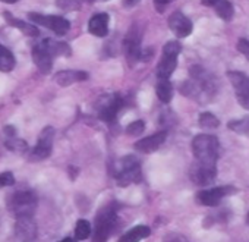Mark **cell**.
<instances>
[{"instance_id":"cell-12","label":"cell","mask_w":249,"mask_h":242,"mask_svg":"<svg viewBox=\"0 0 249 242\" xmlns=\"http://www.w3.org/2000/svg\"><path fill=\"white\" fill-rule=\"evenodd\" d=\"M53 140H54V130L52 127H47L40 134L37 146L33 149L30 159L31 160H44L52 154L53 150Z\"/></svg>"},{"instance_id":"cell-39","label":"cell","mask_w":249,"mask_h":242,"mask_svg":"<svg viewBox=\"0 0 249 242\" xmlns=\"http://www.w3.org/2000/svg\"><path fill=\"white\" fill-rule=\"evenodd\" d=\"M60 242H76L75 239H72V238H65L63 241H60Z\"/></svg>"},{"instance_id":"cell-3","label":"cell","mask_w":249,"mask_h":242,"mask_svg":"<svg viewBox=\"0 0 249 242\" xmlns=\"http://www.w3.org/2000/svg\"><path fill=\"white\" fill-rule=\"evenodd\" d=\"M119 224V217L114 204H107L95 216L94 224V238L92 242H107L111 233L116 230Z\"/></svg>"},{"instance_id":"cell-32","label":"cell","mask_w":249,"mask_h":242,"mask_svg":"<svg viewBox=\"0 0 249 242\" xmlns=\"http://www.w3.org/2000/svg\"><path fill=\"white\" fill-rule=\"evenodd\" d=\"M237 50L249 60V40L240 38V40L237 41Z\"/></svg>"},{"instance_id":"cell-25","label":"cell","mask_w":249,"mask_h":242,"mask_svg":"<svg viewBox=\"0 0 249 242\" xmlns=\"http://www.w3.org/2000/svg\"><path fill=\"white\" fill-rule=\"evenodd\" d=\"M198 124L201 128H205V130H214L220 125V120L213 114V113H201L199 114V119H198Z\"/></svg>"},{"instance_id":"cell-38","label":"cell","mask_w":249,"mask_h":242,"mask_svg":"<svg viewBox=\"0 0 249 242\" xmlns=\"http://www.w3.org/2000/svg\"><path fill=\"white\" fill-rule=\"evenodd\" d=\"M0 2H3V3H9V5H14V3H17L18 0H0Z\"/></svg>"},{"instance_id":"cell-29","label":"cell","mask_w":249,"mask_h":242,"mask_svg":"<svg viewBox=\"0 0 249 242\" xmlns=\"http://www.w3.org/2000/svg\"><path fill=\"white\" fill-rule=\"evenodd\" d=\"M56 5L62 11L72 12V11H78L81 8V0H57Z\"/></svg>"},{"instance_id":"cell-2","label":"cell","mask_w":249,"mask_h":242,"mask_svg":"<svg viewBox=\"0 0 249 242\" xmlns=\"http://www.w3.org/2000/svg\"><path fill=\"white\" fill-rule=\"evenodd\" d=\"M8 210L11 214H14L17 219L22 217H34V213L38 205V198L34 191L30 189H21L14 192L8 198Z\"/></svg>"},{"instance_id":"cell-17","label":"cell","mask_w":249,"mask_h":242,"mask_svg":"<svg viewBox=\"0 0 249 242\" xmlns=\"http://www.w3.org/2000/svg\"><path fill=\"white\" fill-rule=\"evenodd\" d=\"M166 138H167V131H160L154 135H150L147 138L137 141L134 147L138 153L150 154V153H154L156 150H159L161 147V144L166 141Z\"/></svg>"},{"instance_id":"cell-22","label":"cell","mask_w":249,"mask_h":242,"mask_svg":"<svg viewBox=\"0 0 249 242\" xmlns=\"http://www.w3.org/2000/svg\"><path fill=\"white\" fill-rule=\"evenodd\" d=\"M17 65L15 56L3 44H0V72H11Z\"/></svg>"},{"instance_id":"cell-37","label":"cell","mask_w":249,"mask_h":242,"mask_svg":"<svg viewBox=\"0 0 249 242\" xmlns=\"http://www.w3.org/2000/svg\"><path fill=\"white\" fill-rule=\"evenodd\" d=\"M172 2H173V0H154V3L159 5V6H166V5H169Z\"/></svg>"},{"instance_id":"cell-10","label":"cell","mask_w":249,"mask_h":242,"mask_svg":"<svg viewBox=\"0 0 249 242\" xmlns=\"http://www.w3.org/2000/svg\"><path fill=\"white\" fill-rule=\"evenodd\" d=\"M189 75H191V79L211 98L215 93H217V88H218V82L217 79L208 72L205 71L202 66L199 65H195L189 69Z\"/></svg>"},{"instance_id":"cell-6","label":"cell","mask_w":249,"mask_h":242,"mask_svg":"<svg viewBox=\"0 0 249 242\" xmlns=\"http://www.w3.org/2000/svg\"><path fill=\"white\" fill-rule=\"evenodd\" d=\"M182 52V46L178 41H169L163 47L161 59L157 65V78L169 79L178 66V56Z\"/></svg>"},{"instance_id":"cell-21","label":"cell","mask_w":249,"mask_h":242,"mask_svg":"<svg viewBox=\"0 0 249 242\" xmlns=\"http://www.w3.org/2000/svg\"><path fill=\"white\" fill-rule=\"evenodd\" d=\"M5 18H6V21H8L12 27L21 30V31L24 33V36H27V37H38V36H40V30H38L34 24H27V22H24V21H21V19H17V18H14L9 12H5Z\"/></svg>"},{"instance_id":"cell-8","label":"cell","mask_w":249,"mask_h":242,"mask_svg":"<svg viewBox=\"0 0 249 242\" xmlns=\"http://www.w3.org/2000/svg\"><path fill=\"white\" fill-rule=\"evenodd\" d=\"M28 18L33 24L41 25V27L53 31L57 36H65L71 28V22L66 18L57 17V15H41L37 12H30Z\"/></svg>"},{"instance_id":"cell-26","label":"cell","mask_w":249,"mask_h":242,"mask_svg":"<svg viewBox=\"0 0 249 242\" xmlns=\"http://www.w3.org/2000/svg\"><path fill=\"white\" fill-rule=\"evenodd\" d=\"M6 149H9L11 151H15V153H25L28 150V146L24 140H19L17 138L15 135L12 137H8L6 143H5Z\"/></svg>"},{"instance_id":"cell-24","label":"cell","mask_w":249,"mask_h":242,"mask_svg":"<svg viewBox=\"0 0 249 242\" xmlns=\"http://www.w3.org/2000/svg\"><path fill=\"white\" fill-rule=\"evenodd\" d=\"M215 12L217 15L223 19V21H231L233 15H234V9H233V5L229 2V0H218L215 3Z\"/></svg>"},{"instance_id":"cell-33","label":"cell","mask_w":249,"mask_h":242,"mask_svg":"<svg viewBox=\"0 0 249 242\" xmlns=\"http://www.w3.org/2000/svg\"><path fill=\"white\" fill-rule=\"evenodd\" d=\"M163 242H189V241L180 233H169L164 236Z\"/></svg>"},{"instance_id":"cell-23","label":"cell","mask_w":249,"mask_h":242,"mask_svg":"<svg viewBox=\"0 0 249 242\" xmlns=\"http://www.w3.org/2000/svg\"><path fill=\"white\" fill-rule=\"evenodd\" d=\"M156 91H157V97L161 103H169L173 97V85L169 79H159Z\"/></svg>"},{"instance_id":"cell-15","label":"cell","mask_w":249,"mask_h":242,"mask_svg":"<svg viewBox=\"0 0 249 242\" xmlns=\"http://www.w3.org/2000/svg\"><path fill=\"white\" fill-rule=\"evenodd\" d=\"M15 235L21 242H34L37 239V223L34 217L17 219Z\"/></svg>"},{"instance_id":"cell-40","label":"cell","mask_w":249,"mask_h":242,"mask_svg":"<svg viewBox=\"0 0 249 242\" xmlns=\"http://www.w3.org/2000/svg\"><path fill=\"white\" fill-rule=\"evenodd\" d=\"M246 222L249 223V213H248V216H246Z\"/></svg>"},{"instance_id":"cell-28","label":"cell","mask_w":249,"mask_h":242,"mask_svg":"<svg viewBox=\"0 0 249 242\" xmlns=\"http://www.w3.org/2000/svg\"><path fill=\"white\" fill-rule=\"evenodd\" d=\"M229 128L234 132L249 135V117H245L242 120H231V122H229Z\"/></svg>"},{"instance_id":"cell-9","label":"cell","mask_w":249,"mask_h":242,"mask_svg":"<svg viewBox=\"0 0 249 242\" xmlns=\"http://www.w3.org/2000/svg\"><path fill=\"white\" fill-rule=\"evenodd\" d=\"M141 31L137 25H134L126 38L123 41V50H124V56H126L128 65L129 66H135L140 60H141V55H142V47H141Z\"/></svg>"},{"instance_id":"cell-36","label":"cell","mask_w":249,"mask_h":242,"mask_svg":"<svg viewBox=\"0 0 249 242\" xmlns=\"http://www.w3.org/2000/svg\"><path fill=\"white\" fill-rule=\"evenodd\" d=\"M217 2H218V0H201V3L204 6H215Z\"/></svg>"},{"instance_id":"cell-20","label":"cell","mask_w":249,"mask_h":242,"mask_svg":"<svg viewBox=\"0 0 249 242\" xmlns=\"http://www.w3.org/2000/svg\"><path fill=\"white\" fill-rule=\"evenodd\" d=\"M151 235V229L145 224H140L128 230L126 233H123L117 242H140Z\"/></svg>"},{"instance_id":"cell-19","label":"cell","mask_w":249,"mask_h":242,"mask_svg":"<svg viewBox=\"0 0 249 242\" xmlns=\"http://www.w3.org/2000/svg\"><path fill=\"white\" fill-rule=\"evenodd\" d=\"M88 79V74L84 71H60L54 75V81L60 87H68L75 82H81Z\"/></svg>"},{"instance_id":"cell-11","label":"cell","mask_w":249,"mask_h":242,"mask_svg":"<svg viewBox=\"0 0 249 242\" xmlns=\"http://www.w3.org/2000/svg\"><path fill=\"white\" fill-rule=\"evenodd\" d=\"M227 76L234 88L236 98H237L239 104L243 109L249 110V76L242 72H237V71L229 72Z\"/></svg>"},{"instance_id":"cell-7","label":"cell","mask_w":249,"mask_h":242,"mask_svg":"<svg viewBox=\"0 0 249 242\" xmlns=\"http://www.w3.org/2000/svg\"><path fill=\"white\" fill-rule=\"evenodd\" d=\"M123 106V100L119 94L113 93V94H104L101 95L97 103H95V109L98 112V117L107 124L114 122V119L119 113V110Z\"/></svg>"},{"instance_id":"cell-34","label":"cell","mask_w":249,"mask_h":242,"mask_svg":"<svg viewBox=\"0 0 249 242\" xmlns=\"http://www.w3.org/2000/svg\"><path fill=\"white\" fill-rule=\"evenodd\" d=\"M154 55V49L153 47H147V49H142V55H141V60L144 62H148Z\"/></svg>"},{"instance_id":"cell-16","label":"cell","mask_w":249,"mask_h":242,"mask_svg":"<svg viewBox=\"0 0 249 242\" xmlns=\"http://www.w3.org/2000/svg\"><path fill=\"white\" fill-rule=\"evenodd\" d=\"M169 27L173 31L175 36H178L179 38H185L188 36H191L192 33V22L189 18H186L182 12L176 11L169 17Z\"/></svg>"},{"instance_id":"cell-14","label":"cell","mask_w":249,"mask_h":242,"mask_svg":"<svg viewBox=\"0 0 249 242\" xmlns=\"http://www.w3.org/2000/svg\"><path fill=\"white\" fill-rule=\"evenodd\" d=\"M191 179L199 185V186H208L215 181L217 176V168L215 165H204V163H198L195 162L191 168Z\"/></svg>"},{"instance_id":"cell-31","label":"cell","mask_w":249,"mask_h":242,"mask_svg":"<svg viewBox=\"0 0 249 242\" xmlns=\"http://www.w3.org/2000/svg\"><path fill=\"white\" fill-rule=\"evenodd\" d=\"M15 184V178L12 172H3L0 173V188H5V186H12Z\"/></svg>"},{"instance_id":"cell-35","label":"cell","mask_w":249,"mask_h":242,"mask_svg":"<svg viewBox=\"0 0 249 242\" xmlns=\"http://www.w3.org/2000/svg\"><path fill=\"white\" fill-rule=\"evenodd\" d=\"M140 2H141V0H123V6H124V8H134V6H137Z\"/></svg>"},{"instance_id":"cell-41","label":"cell","mask_w":249,"mask_h":242,"mask_svg":"<svg viewBox=\"0 0 249 242\" xmlns=\"http://www.w3.org/2000/svg\"><path fill=\"white\" fill-rule=\"evenodd\" d=\"M85 2H88V3H92V2H94V0H85Z\"/></svg>"},{"instance_id":"cell-4","label":"cell","mask_w":249,"mask_h":242,"mask_svg":"<svg viewBox=\"0 0 249 242\" xmlns=\"http://www.w3.org/2000/svg\"><path fill=\"white\" fill-rule=\"evenodd\" d=\"M192 151L195 156V162L204 165H215L220 151L217 137L210 134L196 135L192 141Z\"/></svg>"},{"instance_id":"cell-27","label":"cell","mask_w":249,"mask_h":242,"mask_svg":"<svg viewBox=\"0 0 249 242\" xmlns=\"http://www.w3.org/2000/svg\"><path fill=\"white\" fill-rule=\"evenodd\" d=\"M89 235H91V224H89V222H87L84 219L78 220L76 226H75V236H76V239L84 241V239H88Z\"/></svg>"},{"instance_id":"cell-30","label":"cell","mask_w":249,"mask_h":242,"mask_svg":"<svg viewBox=\"0 0 249 242\" xmlns=\"http://www.w3.org/2000/svg\"><path fill=\"white\" fill-rule=\"evenodd\" d=\"M145 130V124L142 120H135V122L129 124L128 128H126V134L131 135V137H140Z\"/></svg>"},{"instance_id":"cell-13","label":"cell","mask_w":249,"mask_h":242,"mask_svg":"<svg viewBox=\"0 0 249 242\" xmlns=\"http://www.w3.org/2000/svg\"><path fill=\"white\" fill-rule=\"evenodd\" d=\"M236 189L233 186H215L210 189H202L196 194V201L207 207H215L221 203L226 195L233 194Z\"/></svg>"},{"instance_id":"cell-18","label":"cell","mask_w":249,"mask_h":242,"mask_svg":"<svg viewBox=\"0 0 249 242\" xmlns=\"http://www.w3.org/2000/svg\"><path fill=\"white\" fill-rule=\"evenodd\" d=\"M108 21L107 14H97L88 22V31L95 37H106L108 34Z\"/></svg>"},{"instance_id":"cell-1","label":"cell","mask_w":249,"mask_h":242,"mask_svg":"<svg viewBox=\"0 0 249 242\" xmlns=\"http://www.w3.org/2000/svg\"><path fill=\"white\" fill-rule=\"evenodd\" d=\"M71 49L66 43L46 38L33 47V59L41 74H49L53 66V59L57 56H69Z\"/></svg>"},{"instance_id":"cell-42","label":"cell","mask_w":249,"mask_h":242,"mask_svg":"<svg viewBox=\"0 0 249 242\" xmlns=\"http://www.w3.org/2000/svg\"><path fill=\"white\" fill-rule=\"evenodd\" d=\"M100 2H107V0H100Z\"/></svg>"},{"instance_id":"cell-5","label":"cell","mask_w":249,"mask_h":242,"mask_svg":"<svg viewBox=\"0 0 249 242\" xmlns=\"http://www.w3.org/2000/svg\"><path fill=\"white\" fill-rule=\"evenodd\" d=\"M114 178L117 179V184L120 186H128L132 184H138L142 179L141 165L140 160L135 156H126L122 157L116 163V172Z\"/></svg>"}]
</instances>
